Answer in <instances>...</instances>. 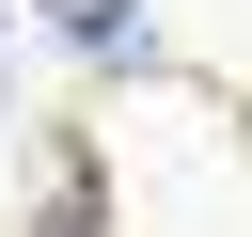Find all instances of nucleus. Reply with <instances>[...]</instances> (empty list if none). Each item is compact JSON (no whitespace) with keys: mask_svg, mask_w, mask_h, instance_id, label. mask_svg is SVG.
Returning a JSON list of instances; mask_svg holds the SVG:
<instances>
[{"mask_svg":"<svg viewBox=\"0 0 252 237\" xmlns=\"http://www.w3.org/2000/svg\"><path fill=\"white\" fill-rule=\"evenodd\" d=\"M32 16H47V32H79V47H142V16H126V0H32Z\"/></svg>","mask_w":252,"mask_h":237,"instance_id":"f257e3e1","label":"nucleus"}]
</instances>
